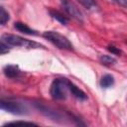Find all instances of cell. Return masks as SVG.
<instances>
[{
	"label": "cell",
	"instance_id": "3957f363",
	"mask_svg": "<svg viewBox=\"0 0 127 127\" xmlns=\"http://www.w3.org/2000/svg\"><path fill=\"white\" fill-rule=\"evenodd\" d=\"M44 38L47 39L49 42H51L54 46H56L59 49L62 50H67V51H72L73 46L72 44L68 41V39L62 34L55 32V31H46L43 34Z\"/></svg>",
	"mask_w": 127,
	"mask_h": 127
},
{
	"label": "cell",
	"instance_id": "7a4b0ae2",
	"mask_svg": "<svg viewBox=\"0 0 127 127\" xmlns=\"http://www.w3.org/2000/svg\"><path fill=\"white\" fill-rule=\"evenodd\" d=\"M3 41L10 46L14 47H24L28 49H45V47L37 42L30 41L28 39L22 38L17 35H12V34H4L2 36Z\"/></svg>",
	"mask_w": 127,
	"mask_h": 127
},
{
	"label": "cell",
	"instance_id": "2e32d148",
	"mask_svg": "<svg viewBox=\"0 0 127 127\" xmlns=\"http://www.w3.org/2000/svg\"><path fill=\"white\" fill-rule=\"evenodd\" d=\"M107 50H108L109 52H111L112 54H114V55H117V56L121 55V51H120L118 48H116V47H113V46H108V47H107Z\"/></svg>",
	"mask_w": 127,
	"mask_h": 127
},
{
	"label": "cell",
	"instance_id": "8fae6325",
	"mask_svg": "<svg viewBox=\"0 0 127 127\" xmlns=\"http://www.w3.org/2000/svg\"><path fill=\"white\" fill-rule=\"evenodd\" d=\"M99 61H100V63L102 64H104V65H112V64H114L115 63H116V60L113 58V57H111V56H108V55H101L100 57H99Z\"/></svg>",
	"mask_w": 127,
	"mask_h": 127
},
{
	"label": "cell",
	"instance_id": "9c48e42d",
	"mask_svg": "<svg viewBox=\"0 0 127 127\" xmlns=\"http://www.w3.org/2000/svg\"><path fill=\"white\" fill-rule=\"evenodd\" d=\"M50 15L52 16V18H54L55 20H57L58 22H60L63 25H66L68 22V19L66 16H64L63 13L57 11V10H50Z\"/></svg>",
	"mask_w": 127,
	"mask_h": 127
},
{
	"label": "cell",
	"instance_id": "8992f818",
	"mask_svg": "<svg viewBox=\"0 0 127 127\" xmlns=\"http://www.w3.org/2000/svg\"><path fill=\"white\" fill-rule=\"evenodd\" d=\"M5 75L9 78H15L17 77L20 73H21V70L19 69V66L18 65H15V64H8L4 67L3 69Z\"/></svg>",
	"mask_w": 127,
	"mask_h": 127
},
{
	"label": "cell",
	"instance_id": "ba28073f",
	"mask_svg": "<svg viewBox=\"0 0 127 127\" xmlns=\"http://www.w3.org/2000/svg\"><path fill=\"white\" fill-rule=\"evenodd\" d=\"M69 93H71V95L78 100H85L87 98L86 94L81 89H79L76 85H74L72 82L69 83Z\"/></svg>",
	"mask_w": 127,
	"mask_h": 127
},
{
	"label": "cell",
	"instance_id": "9a60e30c",
	"mask_svg": "<svg viewBox=\"0 0 127 127\" xmlns=\"http://www.w3.org/2000/svg\"><path fill=\"white\" fill-rule=\"evenodd\" d=\"M9 52V49H8V46L7 44L3 41H0V55H4V54H7Z\"/></svg>",
	"mask_w": 127,
	"mask_h": 127
},
{
	"label": "cell",
	"instance_id": "277c9868",
	"mask_svg": "<svg viewBox=\"0 0 127 127\" xmlns=\"http://www.w3.org/2000/svg\"><path fill=\"white\" fill-rule=\"evenodd\" d=\"M61 6L64 9V11L72 19L77 20L79 22H82L83 20V15L79 8L71 1V0H60Z\"/></svg>",
	"mask_w": 127,
	"mask_h": 127
},
{
	"label": "cell",
	"instance_id": "7c38bea8",
	"mask_svg": "<svg viewBox=\"0 0 127 127\" xmlns=\"http://www.w3.org/2000/svg\"><path fill=\"white\" fill-rule=\"evenodd\" d=\"M9 20H10L9 13L5 10V8L0 6V25H5Z\"/></svg>",
	"mask_w": 127,
	"mask_h": 127
},
{
	"label": "cell",
	"instance_id": "4fadbf2b",
	"mask_svg": "<svg viewBox=\"0 0 127 127\" xmlns=\"http://www.w3.org/2000/svg\"><path fill=\"white\" fill-rule=\"evenodd\" d=\"M77 1L86 9H93L97 6L95 0H77Z\"/></svg>",
	"mask_w": 127,
	"mask_h": 127
},
{
	"label": "cell",
	"instance_id": "e0dca14e",
	"mask_svg": "<svg viewBox=\"0 0 127 127\" xmlns=\"http://www.w3.org/2000/svg\"><path fill=\"white\" fill-rule=\"evenodd\" d=\"M112 1H114L117 4H119L122 7H126V5H127V0H112Z\"/></svg>",
	"mask_w": 127,
	"mask_h": 127
},
{
	"label": "cell",
	"instance_id": "5bb4252c",
	"mask_svg": "<svg viewBox=\"0 0 127 127\" xmlns=\"http://www.w3.org/2000/svg\"><path fill=\"white\" fill-rule=\"evenodd\" d=\"M5 125H37V124L29 121H13V122H8Z\"/></svg>",
	"mask_w": 127,
	"mask_h": 127
},
{
	"label": "cell",
	"instance_id": "52a82bcc",
	"mask_svg": "<svg viewBox=\"0 0 127 127\" xmlns=\"http://www.w3.org/2000/svg\"><path fill=\"white\" fill-rule=\"evenodd\" d=\"M14 28L16 30H18L19 32L27 34V35H37V31L33 30L32 28H30L27 24H25L23 22H15L14 23Z\"/></svg>",
	"mask_w": 127,
	"mask_h": 127
},
{
	"label": "cell",
	"instance_id": "6da1fadb",
	"mask_svg": "<svg viewBox=\"0 0 127 127\" xmlns=\"http://www.w3.org/2000/svg\"><path fill=\"white\" fill-rule=\"evenodd\" d=\"M70 81L66 78H56L53 80L50 87V94L53 99L64 100L69 93Z\"/></svg>",
	"mask_w": 127,
	"mask_h": 127
},
{
	"label": "cell",
	"instance_id": "30bf717a",
	"mask_svg": "<svg viewBox=\"0 0 127 127\" xmlns=\"http://www.w3.org/2000/svg\"><path fill=\"white\" fill-rule=\"evenodd\" d=\"M114 83V77L111 74H105L100 79V86L103 88L110 87Z\"/></svg>",
	"mask_w": 127,
	"mask_h": 127
},
{
	"label": "cell",
	"instance_id": "5b68a950",
	"mask_svg": "<svg viewBox=\"0 0 127 127\" xmlns=\"http://www.w3.org/2000/svg\"><path fill=\"white\" fill-rule=\"evenodd\" d=\"M0 109L6 110L8 112H11L13 114H22L24 113V108L20 103L12 102V101H6L0 99Z\"/></svg>",
	"mask_w": 127,
	"mask_h": 127
}]
</instances>
